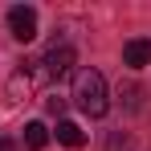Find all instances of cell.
Here are the masks:
<instances>
[{
  "label": "cell",
  "instance_id": "7",
  "mask_svg": "<svg viewBox=\"0 0 151 151\" xmlns=\"http://www.w3.org/2000/svg\"><path fill=\"white\" fill-rule=\"evenodd\" d=\"M25 147L29 151H45V143H49V131H45V123H25Z\"/></svg>",
  "mask_w": 151,
  "mask_h": 151
},
{
  "label": "cell",
  "instance_id": "5",
  "mask_svg": "<svg viewBox=\"0 0 151 151\" xmlns=\"http://www.w3.org/2000/svg\"><path fill=\"white\" fill-rule=\"evenodd\" d=\"M123 65H131V70L151 65V41L147 37H131V41L123 45Z\"/></svg>",
  "mask_w": 151,
  "mask_h": 151
},
{
  "label": "cell",
  "instance_id": "2",
  "mask_svg": "<svg viewBox=\"0 0 151 151\" xmlns=\"http://www.w3.org/2000/svg\"><path fill=\"white\" fill-rule=\"evenodd\" d=\"M37 61H41V70H45L49 82H61L65 74H74V45L70 41H53Z\"/></svg>",
  "mask_w": 151,
  "mask_h": 151
},
{
  "label": "cell",
  "instance_id": "3",
  "mask_svg": "<svg viewBox=\"0 0 151 151\" xmlns=\"http://www.w3.org/2000/svg\"><path fill=\"white\" fill-rule=\"evenodd\" d=\"M45 82H49V78L41 70V61H25L17 74L8 78V94H12V98H29V94H33L37 86H45Z\"/></svg>",
  "mask_w": 151,
  "mask_h": 151
},
{
  "label": "cell",
  "instance_id": "4",
  "mask_svg": "<svg viewBox=\"0 0 151 151\" xmlns=\"http://www.w3.org/2000/svg\"><path fill=\"white\" fill-rule=\"evenodd\" d=\"M8 33H12L17 41H33V37H37V8H29V4L8 8Z\"/></svg>",
  "mask_w": 151,
  "mask_h": 151
},
{
  "label": "cell",
  "instance_id": "9",
  "mask_svg": "<svg viewBox=\"0 0 151 151\" xmlns=\"http://www.w3.org/2000/svg\"><path fill=\"white\" fill-rule=\"evenodd\" d=\"M0 151H17V147H12V139H4V135H0Z\"/></svg>",
  "mask_w": 151,
  "mask_h": 151
},
{
  "label": "cell",
  "instance_id": "8",
  "mask_svg": "<svg viewBox=\"0 0 151 151\" xmlns=\"http://www.w3.org/2000/svg\"><path fill=\"white\" fill-rule=\"evenodd\" d=\"M45 106H49V114H61V110H65V98H49Z\"/></svg>",
  "mask_w": 151,
  "mask_h": 151
},
{
  "label": "cell",
  "instance_id": "6",
  "mask_svg": "<svg viewBox=\"0 0 151 151\" xmlns=\"http://www.w3.org/2000/svg\"><path fill=\"white\" fill-rule=\"evenodd\" d=\"M53 135H57V143H65V147H82V143H86V131L78 123H70V119H57V131H53Z\"/></svg>",
  "mask_w": 151,
  "mask_h": 151
},
{
  "label": "cell",
  "instance_id": "1",
  "mask_svg": "<svg viewBox=\"0 0 151 151\" xmlns=\"http://www.w3.org/2000/svg\"><path fill=\"white\" fill-rule=\"evenodd\" d=\"M70 98H74V106L86 114V119H102L106 106H110V98H106V78H102L98 70H90V65L74 70V90H70Z\"/></svg>",
  "mask_w": 151,
  "mask_h": 151
}]
</instances>
